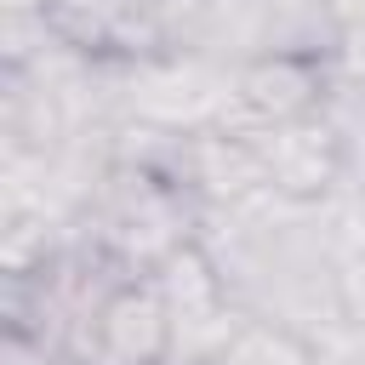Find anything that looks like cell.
<instances>
[{
  "label": "cell",
  "mask_w": 365,
  "mask_h": 365,
  "mask_svg": "<svg viewBox=\"0 0 365 365\" xmlns=\"http://www.w3.org/2000/svg\"><path fill=\"white\" fill-rule=\"evenodd\" d=\"M74 234L91 240L103 257H114L131 274H154L165 257L200 240V205L182 182H171L154 165L108 160V171L91 182Z\"/></svg>",
  "instance_id": "obj_1"
},
{
  "label": "cell",
  "mask_w": 365,
  "mask_h": 365,
  "mask_svg": "<svg viewBox=\"0 0 365 365\" xmlns=\"http://www.w3.org/2000/svg\"><path fill=\"white\" fill-rule=\"evenodd\" d=\"M251 148L262 160L268 194H279L291 205H325L354 177V143H348V131L331 114L297 120V125H285L274 137H257Z\"/></svg>",
  "instance_id": "obj_4"
},
{
  "label": "cell",
  "mask_w": 365,
  "mask_h": 365,
  "mask_svg": "<svg viewBox=\"0 0 365 365\" xmlns=\"http://www.w3.org/2000/svg\"><path fill=\"white\" fill-rule=\"evenodd\" d=\"M319 354H325V342H314L308 331H297L285 319L240 314L200 365H319Z\"/></svg>",
  "instance_id": "obj_5"
},
{
  "label": "cell",
  "mask_w": 365,
  "mask_h": 365,
  "mask_svg": "<svg viewBox=\"0 0 365 365\" xmlns=\"http://www.w3.org/2000/svg\"><path fill=\"white\" fill-rule=\"evenodd\" d=\"M165 365H188V359H165Z\"/></svg>",
  "instance_id": "obj_8"
},
{
  "label": "cell",
  "mask_w": 365,
  "mask_h": 365,
  "mask_svg": "<svg viewBox=\"0 0 365 365\" xmlns=\"http://www.w3.org/2000/svg\"><path fill=\"white\" fill-rule=\"evenodd\" d=\"M331 86H336V57L285 51V57L240 63L234 80H228V103L217 114V131H228L240 143L274 137V131H285L297 120L331 114Z\"/></svg>",
  "instance_id": "obj_3"
},
{
  "label": "cell",
  "mask_w": 365,
  "mask_h": 365,
  "mask_svg": "<svg viewBox=\"0 0 365 365\" xmlns=\"http://www.w3.org/2000/svg\"><path fill=\"white\" fill-rule=\"evenodd\" d=\"M348 57H365V34H359V40H354V46H348Z\"/></svg>",
  "instance_id": "obj_7"
},
{
  "label": "cell",
  "mask_w": 365,
  "mask_h": 365,
  "mask_svg": "<svg viewBox=\"0 0 365 365\" xmlns=\"http://www.w3.org/2000/svg\"><path fill=\"white\" fill-rule=\"evenodd\" d=\"M46 0H6V17H40Z\"/></svg>",
  "instance_id": "obj_6"
},
{
  "label": "cell",
  "mask_w": 365,
  "mask_h": 365,
  "mask_svg": "<svg viewBox=\"0 0 365 365\" xmlns=\"http://www.w3.org/2000/svg\"><path fill=\"white\" fill-rule=\"evenodd\" d=\"M63 365H165L177 359V319L154 274L114 279L63 336Z\"/></svg>",
  "instance_id": "obj_2"
}]
</instances>
